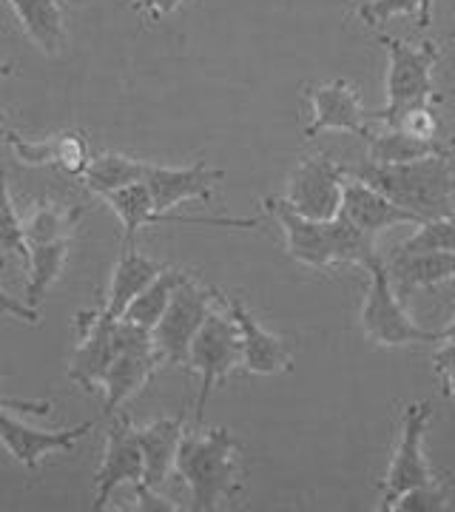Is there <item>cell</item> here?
Here are the masks:
<instances>
[{
  "label": "cell",
  "mask_w": 455,
  "mask_h": 512,
  "mask_svg": "<svg viewBox=\"0 0 455 512\" xmlns=\"http://www.w3.org/2000/svg\"><path fill=\"white\" fill-rule=\"evenodd\" d=\"M0 376H3V367H0Z\"/></svg>",
  "instance_id": "60d3db41"
},
{
  "label": "cell",
  "mask_w": 455,
  "mask_h": 512,
  "mask_svg": "<svg viewBox=\"0 0 455 512\" xmlns=\"http://www.w3.org/2000/svg\"><path fill=\"white\" fill-rule=\"evenodd\" d=\"M163 268V262L140 254L134 245H128L126 251L120 254V259H117L114 271H111V285L109 293H106V305L100 308V313L114 319V322H120L123 313L128 311V305L140 296V291H143L148 282L160 274Z\"/></svg>",
  "instance_id": "44dd1931"
},
{
  "label": "cell",
  "mask_w": 455,
  "mask_h": 512,
  "mask_svg": "<svg viewBox=\"0 0 455 512\" xmlns=\"http://www.w3.org/2000/svg\"><path fill=\"white\" fill-rule=\"evenodd\" d=\"M364 146H367V160L379 165H399L424 160V157H450L453 140H421L407 134L399 126H384L379 131H364Z\"/></svg>",
  "instance_id": "ffe728a7"
},
{
  "label": "cell",
  "mask_w": 455,
  "mask_h": 512,
  "mask_svg": "<svg viewBox=\"0 0 455 512\" xmlns=\"http://www.w3.org/2000/svg\"><path fill=\"white\" fill-rule=\"evenodd\" d=\"M148 163L143 160H134L126 154H117V151H103L97 157H91L86 174L80 177L89 191H94L97 197H106L111 191H120L126 185L143 183L146 180Z\"/></svg>",
  "instance_id": "cb8c5ba5"
},
{
  "label": "cell",
  "mask_w": 455,
  "mask_h": 512,
  "mask_svg": "<svg viewBox=\"0 0 455 512\" xmlns=\"http://www.w3.org/2000/svg\"><path fill=\"white\" fill-rule=\"evenodd\" d=\"M0 268H3V259H0ZM0 316H12V319H20V322H37V311L29 308L23 299L18 296H9V293L0 288Z\"/></svg>",
  "instance_id": "d6a6232c"
},
{
  "label": "cell",
  "mask_w": 455,
  "mask_h": 512,
  "mask_svg": "<svg viewBox=\"0 0 455 512\" xmlns=\"http://www.w3.org/2000/svg\"><path fill=\"white\" fill-rule=\"evenodd\" d=\"M86 208H63L57 202H43L29 214V220H23L26 242L32 245H46V242H60V239H72L74 231L80 228Z\"/></svg>",
  "instance_id": "484cf974"
},
{
  "label": "cell",
  "mask_w": 455,
  "mask_h": 512,
  "mask_svg": "<svg viewBox=\"0 0 455 512\" xmlns=\"http://www.w3.org/2000/svg\"><path fill=\"white\" fill-rule=\"evenodd\" d=\"M185 365L200 376V396L194 407V419L202 424V410H205L208 396L214 393V387L225 382L234 373V367L242 365V339H239L237 322L228 313L225 316L214 311L208 313L205 325L191 342Z\"/></svg>",
  "instance_id": "52a82bcc"
},
{
  "label": "cell",
  "mask_w": 455,
  "mask_h": 512,
  "mask_svg": "<svg viewBox=\"0 0 455 512\" xmlns=\"http://www.w3.org/2000/svg\"><path fill=\"white\" fill-rule=\"evenodd\" d=\"M134 490H137V507H140V510H148V512L180 510L177 504H171L168 498H163L157 487H146V484H134Z\"/></svg>",
  "instance_id": "836d02e7"
},
{
  "label": "cell",
  "mask_w": 455,
  "mask_h": 512,
  "mask_svg": "<svg viewBox=\"0 0 455 512\" xmlns=\"http://www.w3.org/2000/svg\"><path fill=\"white\" fill-rule=\"evenodd\" d=\"M69 245H72V239L29 248V285H26V305L29 308H35L60 279L63 268H66V259H69Z\"/></svg>",
  "instance_id": "4316f807"
},
{
  "label": "cell",
  "mask_w": 455,
  "mask_h": 512,
  "mask_svg": "<svg viewBox=\"0 0 455 512\" xmlns=\"http://www.w3.org/2000/svg\"><path fill=\"white\" fill-rule=\"evenodd\" d=\"M384 265L399 296H407L419 288H436L455 276V254L447 251H413V254L396 251Z\"/></svg>",
  "instance_id": "7402d4cb"
},
{
  "label": "cell",
  "mask_w": 455,
  "mask_h": 512,
  "mask_svg": "<svg viewBox=\"0 0 455 512\" xmlns=\"http://www.w3.org/2000/svg\"><path fill=\"white\" fill-rule=\"evenodd\" d=\"M80 342L74 348L72 365H69V379L80 384L83 390L103 387L106 373H109L111 359H114V319L103 316L100 311L80 313Z\"/></svg>",
  "instance_id": "2e32d148"
},
{
  "label": "cell",
  "mask_w": 455,
  "mask_h": 512,
  "mask_svg": "<svg viewBox=\"0 0 455 512\" xmlns=\"http://www.w3.org/2000/svg\"><path fill=\"white\" fill-rule=\"evenodd\" d=\"M0 251L15 254L20 262L29 265V242H26L23 220L12 202L9 185L3 180V171H0Z\"/></svg>",
  "instance_id": "f546056e"
},
{
  "label": "cell",
  "mask_w": 455,
  "mask_h": 512,
  "mask_svg": "<svg viewBox=\"0 0 455 512\" xmlns=\"http://www.w3.org/2000/svg\"><path fill=\"white\" fill-rule=\"evenodd\" d=\"M347 177L373 185L387 200L410 211L416 220H438L455 214V165L450 157H424L413 163L345 165Z\"/></svg>",
  "instance_id": "7a4b0ae2"
},
{
  "label": "cell",
  "mask_w": 455,
  "mask_h": 512,
  "mask_svg": "<svg viewBox=\"0 0 455 512\" xmlns=\"http://www.w3.org/2000/svg\"><path fill=\"white\" fill-rule=\"evenodd\" d=\"M339 214H345L347 220L370 237H379L382 231L399 228V225H421V220H416L410 211L399 208L393 200H387L382 191H376L373 185L359 183L353 177L345 183Z\"/></svg>",
  "instance_id": "ac0fdd59"
},
{
  "label": "cell",
  "mask_w": 455,
  "mask_h": 512,
  "mask_svg": "<svg viewBox=\"0 0 455 512\" xmlns=\"http://www.w3.org/2000/svg\"><path fill=\"white\" fill-rule=\"evenodd\" d=\"M433 6L436 0H364L356 6V15L370 29H382L387 20L399 15H416L419 29H427L433 23Z\"/></svg>",
  "instance_id": "f1b7e54d"
},
{
  "label": "cell",
  "mask_w": 455,
  "mask_h": 512,
  "mask_svg": "<svg viewBox=\"0 0 455 512\" xmlns=\"http://www.w3.org/2000/svg\"><path fill=\"white\" fill-rule=\"evenodd\" d=\"M174 470L191 490V510L211 512L242 493L248 461L242 441L225 427L182 436Z\"/></svg>",
  "instance_id": "6da1fadb"
},
{
  "label": "cell",
  "mask_w": 455,
  "mask_h": 512,
  "mask_svg": "<svg viewBox=\"0 0 455 512\" xmlns=\"http://www.w3.org/2000/svg\"><path fill=\"white\" fill-rule=\"evenodd\" d=\"M225 180V171L222 168H211L205 163L182 165H151L148 163L146 180L151 191V200L157 205L160 214L174 211L177 205L188 200H211L214 188Z\"/></svg>",
  "instance_id": "9a60e30c"
},
{
  "label": "cell",
  "mask_w": 455,
  "mask_h": 512,
  "mask_svg": "<svg viewBox=\"0 0 455 512\" xmlns=\"http://www.w3.org/2000/svg\"><path fill=\"white\" fill-rule=\"evenodd\" d=\"M143 473H146V461H143L140 444L134 439V424L126 416H117L106 436L103 461L94 473L91 510H103L120 484H140Z\"/></svg>",
  "instance_id": "8fae6325"
},
{
  "label": "cell",
  "mask_w": 455,
  "mask_h": 512,
  "mask_svg": "<svg viewBox=\"0 0 455 512\" xmlns=\"http://www.w3.org/2000/svg\"><path fill=\"white\" fill-rule=\"evenodd\" d=\"M185 436V419L182 416H168V419H157L146 424V427H134V439L143 450V461H146V473L143 481L146 487H163L168 473L174 470L177 461V450Z\"/></svg>",
  "instance_id": "d6986e66"
},
{
  "label": "cell",
  "mask_w": 455,
  "mask_h": 512,
  "mask_svg": "<svg viewBox=\"0 0 455 512\" xmlns=\"http://www.w3.org/2000/svg\"><path fill=\"white\" fill-rule=\"evenodd\" d=\"M333 251H336V265H370L376 259V237L364 234L347 220L345 214L333 217Z\"/></svg>",
  "instance_id": "83f0119b"
},
{
  "label": "cell",
  "mask_w": 455,
  "mask_h": 512,
  "mask_svg": "<svg viewBox=\"0 0 455 512\" xmlns=\"http://www.w3.org/2000/svg\"><path fill=\"white\" fill-rule=\"evenodd\" d=\"M450 285H453V291H455V276H453V279H450Z\"/></svg>",
  "instance_id": "f35d334b"
},
{
  "label": "cell",
  "mask_w": 455,
  "mask_h": 512,
  "mask_svg": "<svg viewBox=\"0 0 455 512\" xmlns=\"http://www.w3.org/2000/svg\"><path fill=\"white\" fill-rule=\"evenodd\" d=\"M370 291L362 305V330L364 336L382 348H404V345H427L444 339V330H427L404 311L399 293L390 282L387 265L382 256H376L370 265Z\"/></svg>",
  "instance_id": "277c9868"
},
{
  "label": "cell",
  "mask_w": 455,
  "mask_h": 512,
  "mask_svg": "<svg viewBox=\"0 0 455 512\" xmlns=\"http://www.w3.org/2000/svg\"><path fill=\"white\" fill-rule=\"evenodd\" d=\"M137 6H143V0H137Z\"/></svg>",
  "instance_id": "ab89813d"
},
{
  "label": "cell",
  "mask_w": 455,
  "mask_h": 512,
  "mask_svg": "<svg viewBox=\"0 0 455 512\" xmlns=\"http://www.w3.org/2000/svg\"><path fill=\"white\" fill-rule=\"evenodd\" d=\"M379 43L390 57V69H387V106L373 111L370 114L373 120L393 126L404 111L433 106L436 100H441L436 94V80H433V69L441 57L438 43L427 40L421 46H413L387 32H379Z\"/></svg>",
  "instance_id": "3957f363"
},
{
  "label": "cell",
  "mask_w": 455,
  "mask_h": 512,
  "mask_svg": "<svg viewBox=\"0 0 455 512\" xmlns=\"http://www.w3.org/2000/svg\"><path fill=\"white\" fill-rule=\"evenodd\" d=\"M211 299H214V288L200 285L191 274L174 291L163 319L151 330L154 348L160 350L165 365H185L191 342L211 313Z\"/></svg>",
  "instance_id": "ba28073f"
},
{
  "label": "cell",
  "mask_w": 455,
  "mask_h": 512,
  "mask_svg": "<svg viewBox=\"0 0 455 512\" xmlns=\"http://www.w3.org/2000/svg\"><path fill=\"white\" fill-rule=\"evenodd\" d=\"M413 251H447V254H455V214L421 222L419 231L399 245V254H413Z\"/></svg>",
  "instance_id": "4dcf8cb0"
},
{
  "label": "cell",
  "mask_w": 455,
  "mask_h": 512,
  "mask_svg": "<svg viewBox=\"0 0 455 512\" xmlns=\"http://www.w3.org/2000/svg\"><path fill=\"white\" fill-rule=\"evenodd\" d=\"M0 404L9 410H23L29 416H49L52 413V402H32V399H6L0 396Z\"/></svg>",
  "instance_id": "e575fe53"
},
{
  "label": "cell",
  "mask_w": 455,
  "mask_h": 512,
  "mask_svg": "<svg viewBox=\"0 0 455 512\" xmlns=\"http://www.w3.org/2000/svg\"><path fill=\"white\" fill-rule=\"evenodd\" d=\"M345 183L347 171L342 163L330 160L328 154L305 157L293 168L285 202L308 220L328 222L342 211Z\"/></svg>",
  "instance_id": "9c48e42d"
},
{
  "label": "cell",
  "mask_w": 455,
  "mask_h": 512,
  "mask_svg": "<svg viewBox=\"0 0 455 512\" xmlns=\"http://www.w3.org/2000/svg\"><path fill=\"white\" fill-rule=\"evenodd\" d=\"M182 0H143V6L140 9H146L148 18L151 20H160L165 15H171V12H177L180 9Z\"/></svg>",
  "instance_id": "d590c367"
},
{
  "label": "cell",
  "mask_w": 455,
  "mask_h": 512,
  "mask_svg": "<svg viewBox=\"0 0 455 512\" xmlns=\"http://www.w3.org/2000/svg\"><path fill=\"white\" fill-rule=\"evenodd\" d=\"M6 143L12 146L20 163L35 165V168L57 165L72 177H83L91 163V148L83 131H63L46 140H23L20 134L9 131Z\"/></svg>",
  "instance_id": "e0dca14e"
},
{
  "label": "cell",
  "mask_w": 455,
  "mask_h": 512,
  "mask_svg": "<svg viewBox=\"0 0 455 512\" xmlns=\"http://www.w3.org/2000/svg\"><path fill=\"white\" fill-rule=\"evenodd\" d=\"M185 279H188L185 271H177V268H163V271L154 276L146 288L140 291V296L128 305V311L123 313V319L131 322V325H140V328L154 330L157 328V322L163 319V313L165 308H168V302H171L174 291L180 288Z\"/></svg>",
  "instance_id": "d4e9b609"
},
{
  "label": "cell",
  "mask_w": 455,
  "mask_h": 512,
  "mask_svg": "<svg viewBox=\"0 0 455 512\" xmlns=\"http://www.w3.org/2000/svg\"><path fill=\"white\" fill-rule=\"evenodd\" d=\"M438 379H441V384H444V393L455 399V365L447 367V370H441V373H438Z\"/></svg>",
  "instance_id": "8d00e7d4"
},
{
  "label": "cell",
  "mask_w": 455,
  "mask_h": 512,
  "mask_svg": "<svg viewBox=\"0 0 455 512\" xmlns=\"http://www.w3.org/2000/svg\"><path fill=\"white\" fill-rule=\"evenodd\" d=\"M20 26L43 55H60L66 49L69 29L60 0H9Z\"/></svg>",
  "instance_id": "603a6c76"
},
{
  "label": "cell",
  "mask_w": 455,
  "mask_h": 512,
  "mask_svg": "<svg viewBox=\"0 0 455 512\" xmlns=\"http://www.w3.org/2000/svg\"><path fill=\"white\" fill-rule=\"evenodd\" d=\"M393 510H399V512L447 510V493H444L438 484H427V487H419V490H410V493L401 495Z\"/></svg>",
  "instance_id": "1f68e13d"
},
{
  "label": "cell",
  "mask_w": 455,
  "mask_h": 512,
  "mask_svg": "<svg viewBox=\"0 0 455 512\" xmlns=\"http://www.w3.org/2000/svg\"><path fill=\"white\" fill-rule=\"evenodd\" d=\"M265 208L271 211V217L279 222V228L285 231L288 242V254L299 265H308L316 271H336V251H333V222L308 220L302 214H296L285 200H273L265 197Z\"/></svg>",
  "instance_id": "4fadbf2b"
},
{
  "label": "cell",
  "mask_w": 455,
  "mask_h": 512,
  "mask_svg": "<svg viewBox=\"0 0 455 512\" xmlns=\"http://www.w3.org/2000/svg\"><path fill=\"white\" fill-rule=\"evenodd\" d=\"M12 74H15V63H0V80H6Z\"/></svg>",
  "instance_id": "74e56055"
},
{
  "label": "cell",
  "mask_w": 455,
  "mask_h": 512,
  "mask_svg": "<svg viewBox=\"0 0 455 512\" xmlns=\"http://www.w3.org/2000/svg\"><path fill=\"white\" fill-rule=\"evenodd\" d=\"M160 365H165V362L160 350L154 348L151 330L120 319L114 325V359H111L106 382H103V393H106L103 413L111 416L128 399H134L154 379Z\"/></svg>",
  "instance_id": "5b68a950"
},
{
  "label": "cell",
  "mask_w": 455,
  "mask_h": 512,
  "mask_svg": "<svg viewBox=\"0 0 455 512\" xmlns=\"http://www.w3.org/2000/svg\"><path fill=\"white\" fill-rule=\"evenodd\" d=\"M94 430V421H83L69 430H37L12 416L9 407L0 404V441L12 453V458L26 470H37V464L49 453L72 450L80 439H86Z\"/></svg>",
  "instance_id": "5bb4252c"
},
{
  "label": "cell",
  "mask_w": 455,
  "mask_h": 512,
  "mask_svg": "<svg viewBox=\"0 0 455 512\" xmlns=\"http://www.w3.org/2000/svg\"><path fill=\"white\" fill-rule=\"evenodd\" d=\"M214 299L237 322L239 339H242V365H245L248 373H256V376H276V373L291 370L293 353L285 345V339L262 328L256 322L254 313L245 308V302L239 296L214 291Z\"/></svg>",
  "instance_id": "30bf717a"
},
{
  "label": "cell",
  "mask_w": 455,
  "mask_h": 512,
  "mask_svg": "<svg viewBox=\"0 0 455 512\" xmlns=\"http://www.w3.org/2000/svg\"><path fill=\"white\" fill-rule=\"evenodd\" d=\"M305 97L310 103V123L305 126L308 140L322 131H345L356 137L367 131L362 97L350 80H328V83L305 86Z\"/></svg>",
  "instance_id": "7c38bea8"
},
{
  "label": "cell",
  "mask_w": 455,
  "mask_h": 512,
  "mask_svg": "<svg viewBox=\"0 0 455 512\" xmlns=\"http://www.w3.org/2000/svg\"><path fill=\"white\" fill-rule=\"evenodd\" d=\"M430 421H433V404L430 402H413L404 407L399 444H396V453L390 458V467H387L382 481L379 510L393 512L396 501L404 493L436 484V476H433L427 456H424V436H427Z\"/></svg>",
  "instance_id": "8992f818"
}]
</instances>
